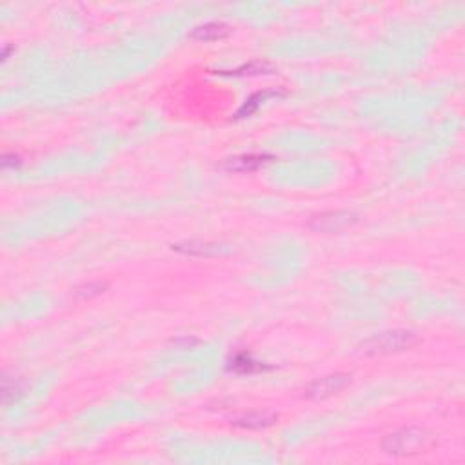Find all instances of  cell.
<instances>
[{"label": "cell", "mask_w": 465, "mask_h": 465, "mask_svg": "<svg viewBox=\"0 0 465 465\" xmlns=\"http://www.w3.org/2000/svg\"><path fill=\"white\" fill-rule=\"evenodd\" d=\"M420 343V338L411 331H387V333L372 334L358 345V353L363 357H382V354L400 353L412 349Z\"/></svg>", "instance_id": "1"}, {"label": "cell", "mask_w": 465, "mask_h": 465, "mask_svg": "<svg viewBox=\"0 0 465 465\" xmlns=\"http://www.w3.org/2000/svg\"><path fill=\"white\" fill-rule=\"evenodd\" d=\"M431 444L429 433L420 427H406L400 431L387 435L382 442V449L392 456L420 455Z\"/></svg>", "instance_id": "2"}, {"label": "cell", "mask_w": 465, "mask_h": 465, "mask_svg": "<svg viewBox=\"0 0 465 465\" xmlns=\"http://www.w3.org/2000/svg\"><path fill=\"white\" fill-rule=\"evenodd\" d=\"M349 382H351L349 374H342V372L329 374V377L319 378L313 383H309L307 389H305V397L311 398V400H323V398L333 397L336 392L343 391L349 386Z\"/></svg>", "instance_id": "3"}, {"label": "cell", "mask_w": 465, "mask_h": 465, "mask_svg": "<svg viewBox=\"0 0 465 465\" xmlns=\"http://www.w3.org/2000/svg\"><path fill=\"white\" fill-rule=\"evenodd\" d=\"M357 220V215L349 213V211H329V213L313 216L309 220V227L314 231H322V233H333V231L345 229Z\"/></svg>", "instance_id": "4"}, {"label": "cell", "mask_w": 465, "mask_h": 465, "mask_svg": "<svg viewBox=\"0 0 465 465\" xmlns=\"http://www.w3.org/2000/svg\"><path fill=\"white\" fill-rule=\"evenodd\" d=\"M271 160H273L271 155H238V157H231L224 160L222 169L233 173H249L256 171L258 167L265 166Z\"/></svg>", "instance_id": "5"}, {"label": "cell", "mask_w": 465, "mask_h": 465, "mask_svg": "<svg viewBox=\"0 0 465 465\" xmlns=\"http://www.w3.org/2000/svg\"><path fill=\"white\" fill-rule=\"evenodd\" d=\"M173 249L178 251V253H184V255H195V256H213V255H222V253H227V247L220 244H215V242H202V240H189L182 242V244L173 245Z\"/></svg>", "instance_id": "6"}, {"label": "cell", "mask_w": 465, "mask_h": 465, "mask_svg": "<svg viewBox=\"0 0 465 465\" xmlns=\"http://www.w3.org/2000/svg\"><path fill=\"white\" fill-rule=\"evenodd\" d=\"M231 33V28L224 22H207L191 31V39L200 42H213V40L225 39Z\"/></svg>", "instance_id": "7"}, {"label": "cell", "mask_w": 465, "mask_h": 465, "mask_svg": "<svg viewBox=\"0 0 465 465\" xmlns=\"http://www.w3.org/2000/svg\"><path fill=\"white\" fill-rule=\"evenodd\" d=\"M274 421H276V415L273 412H247V415L233 418L231 424L242 429H264V427L273 426Z\"/></svg>", "instance_id": "8"}, {"label": "cell", "mask_w": 465, "mask_h": 465, "mask_svg": "<svg viewBox=\"0 0 465 465\" xmlns=\"http://www.w3.org/2000/svg\"><path fill=\"white\" fill-rule=\"evenodd\" d=\"M284 91H276V89H271V91H262V93H256L253 95V97L247 100V102L244 104L240 108V111L236 113V117L238 118H245L249 117L251 113L256 111V108H258L260 104L265 102L267 98H278V97H284Z\"/></svg>", "instance_id": "9"}, {"label": "cell", "mask_w": 465, "mask_h": 465, "mask_svg": "<svg viewBox=\"0 0 465 465\" xmlns=\"http://www.w3.org/2000/svg\"><path fill=\"white\" fill-rule=\"evenodd\" d=\"M229 369L236 372H258V371H264V369H269V368L264 366V363L255 362V360H253L251 357H247V354H236V357L231 360Z\"/></svg>", "instance_id": "10"}, {"label": "cell", "mask_w": 465, "mask_h": 465, "mask_svg": "<svg viewBox=\"0 0 465 465\" xmlns=\"http://www.w3.org/2000/svg\"><path fill=\"white\" fill-rule=\"evenodd\" d=\"M22 392H24V383L20 382L19 378H10L8 374H4V378H2V397H4L6 406L22 397Z\"/></svg>", "instance_id": "11"}, {"label": "cell", "mask_w": 465, "mask_h": 465, "mask_svg": "<svg viewBox=\"0 0 465 465\" xmlns=\"http://www.w3.org/2000/svg\"><path fill=\"white\" fill-rule=\"evenodd\" d=\"M274 68L267 62H249V64L242 66V68L235 69V71H222V73L229 75H260V73H271Z\"/></svg>", "instance_id": "12"}, {"label": "cell", "mask_w": 465, "mask_h": 465, "mask_svg": "<svg viewBox=\"0 0 465 465\" xmlns=\"http://www.w3.org/2000/svg\"><path fill=\"white\" fill-rule=\"evenodd\" d=\"M108 287L106 284H100V282H95V284H88L82 285V287L77 289V294H79L80 298H93L97 294L104 293V289Z\"/></svg>", "instance_id": "13"}, {"label": "cell", "mask_w": 465, "mask_h": 465, "mask_svg": "<svg viewBox=\"0 0 465 465\" xmlns=\"http://www.w3.org/2000/svg\"><path fill=\"white\" fill-rule=\"evenodd\" d=\"M20 164H22V162H20L19 155L10 153V155H4V157H2V167H4V169H15V167H19Z\"/></svg>", "instance_id": "14"}]
</instances>
